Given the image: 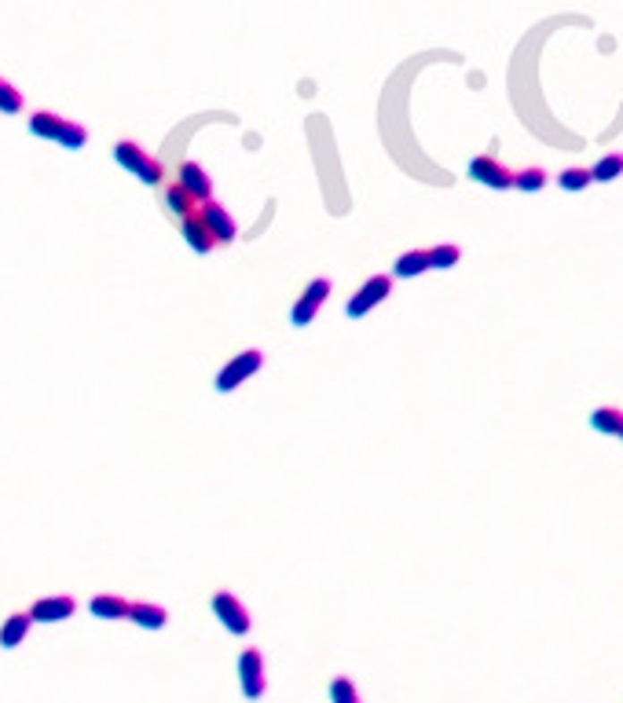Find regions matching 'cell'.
Here are the masks:
<instances>
[{"label": "cell", "instance_id": "10", "mask_svg": "<svg viewBox=\"0 0 623 703\" xmlns=\"http://www.w3.org/2000/svg\"><path fill=\"white\" fill-rule=\"evenodd\" d=\"M77 612V601L70 597V594H59V597H41L33 608H30V615H33V623H63V619H70Z\"/></svg>", "mask_w": 623, "mask_h": 703}, {"label": "cell", "instance_id": "11", "mask_svg": "<svg viewBox=\"0 0 623 703\" xmlns=\"http://www.w3.org/2000/svg\"><path fill=\"white\" fill-rule=\"evenodd\" d=\"M176 183H180L183 191H191L199 202H209V199H213V180L206 176V169H202L199 162H183V165H180V180H176Z\"/></svg>", "mask_w": 623, "mask_h": 703}, {"label": "cell", "instance_id": "22", "mask_svg": "<svg viewBox=\"0 0 623 703\" xmlns=\"http://www.w3.org/2000/svg\"><path fill=\"white\" fill-rule=\"evenodd\" d=\"M330 699H334V703H363L360 692H356V682L345 678V674H337V678L330 682Z\"/></svg>", "mask_w": 623, "mask_h": 703}, {"label": "cell", "instance_id": "23", "mask_svg": "<svg viewBox=\"0 0 623 703\" xmlns=\"http://www.w3.org/2000/svg\"><path fill=\"white\" fill-rule=\"evenodd\" d=\"M430 253H433V267H437V271H451V267L462 260V250H458L455 242H440V246H433Z\"/></svg>", "mask_w": 623, "mask_h": 703}, {"label": "cell", "instance_id": "25", "mask_svg": "<svg viewBox=\"0 0 623 703\" xmlns=\"http://www.w3.org/2000/svg\"><path fill=\"white\" fill-rule=\"evenodd\" d=\"M619 440H623V428H619Z\"/></svg>", "mask_w": 623, "mask_h": 703}, {"label": "cell", "instance_id": "1", "mask_svg": "<svg viewBox=\"0 0 623 703\" xmlns=\"http://www.w3.org/2000/svg\"><path fill=\"white\" fill-rule=\"evenodd\" d=\"M30 132L41 136V140H55L66 150H81L89 143V129L70 122V117H63V114H55V110H37L30 117Z\"/></svg>", "mask_w": 623, "mask_h": 703}, {"label": "cell", "instance_id": "3", "mask_svg": "<svg viewBox=\"0 0 623 703\" xmlns=\"http://www.w3.org/2000/svg\"><path fill=\"white\" fill-rule=\"evenodd\" d=\"M388 293H393V275H371L353 297H348V304H345V316L348 319H363V316H371V311L378 308V304H385L388 301Z\"/></svg>", "mask_w": 623, "mask_h": 703}, {"label": "cell", "instance_id": "21", "mask_svg": "<svg viewBox=\"0 0 623 703\" xmlns=\"http://www.w3.org/2000/svg\"><path fill=\"white\" fill-rule=\"evenodd\" d=\"M554 180H558V187H561V191H572V194H576V191H587V187L594 183L591 169H579V165L565 169V173H561V176H554Z\"/></svg>", "mask_w": 623, "mask_h": 703}, {"label": "cell", "instance_id": "20", "mask_svg": "<svg viewBox=\"0 0 623 703\" xmlns=\"http://www.w3.org/2000/svg\"><path fill=\"white\" fill-rule=\"evenodd\" d=\"M591 176H594V183H612L616 176H623V154H619V150L605 154V158L591 169Z\"/></svg>", "mask_w": 623, "mask_h": 703}, {"label": "cell", "instance_id": "13", "mask_svg": "<svg viewBox=\"0 0 623 703\" xmlns=\"http://www.w3.org/2000/svg\"><path fill=\"white\" fill-rule=\"evenodd\" d=\"M425 271H433V253L430 250H407L400 253L397 267H393V279H418Z\"/></svg>", "mask_w": 623, "mask_h": 703}, {"label": "cell", "instance_id": "2", "mask_svg": "<svg viewBox=\"0 0 623 703\" xmlns=\"http://www.w3.org/2000/svg\"><path fill=\"white\" fill-rule=\"evenodd\" d=\"M114 158H118V165L122 169H129L140 183H147V187H158L162 183V162L158 158H150V154L136 143V140H118L114 143Z\"/></svg>", "mask_w": 623, "mask_h": 703}, {"label": "cell", "instance_id": "9", "mask_svg": "<svg viewBox=\"0 0 623 703\" xmlns=\"http://www.w3.org/2000/svg\"><path fill=\"white\" fill-rule=\"evenodd\" d=\"M470 180L491 187V191H510L514 187V173L506 169L502 162H495L491 154H481V158L470 162Z\"/></svg>", "mask_w": 623, "mask_h": 703}, {"label": "cell", "instance_id": "7", "mask_svg": "<svg viewBox=\"0 0 623 703\" xmlns=\"http://www.w3.org/2000/svg\"><path fill=\"white\" fill-rule=\"evenodd\" d=\"M239 685L246 699H260L268 692V674H264V656L260 648H246L239 656Z\"/></svg>", "mask_w": 623, "mask_h": 703}, {"label": "cell", "instance_id": "14", "mask_svg": "<svg viewBox=\"0 0 623 703\" xmlns=\"http://www.w3.org/2000/svg\"><path fill=\"white\" fill-rule=\"evenodd\" d=\"M30 627H33L30 612H12L4 619V627H0V648H19L26 641V634H30Z\"/></svg>", "mask_w": 623, "mask_h": 703}, {"label": "cell", "instance_id": "4", "mask_svg": "<svg viewBox=\"0 0 623 703\" xmlns=\"http://www.w3.org/2000/svg\"><path fill=\"white\" fill-rule=\"evenodd\" d=\"M330 290H334L330 279H312V283L304 286V293H297V301H294V308H290V323H294V326H312V323H316V316H320V308L327 304Z\"/></svg>", "mask_w": 623, "mask_h": 703}, {"label": "cell", "instance_id": "19", "mask_svg": "<svg viewBox=\"0 0 623 703\" xmlns=\"http://www.w3.org/2000/svg\"><path fill=\"white\" fill-rule=\"evenodd\" d=\"M547 183H550V176H547V169H539V165H528V169L514 173V187H517V191H528V194L542 191Z\"/></svg>", "mask_w": 623, "mask_h": 703}, {"label": "cell", "instance_id": "5", "mask_svg": "<svg viewBox=\"0 0 623 703\" xmlns=\"http://www.w3.org/2000/svg\"><path fill=\"white\" fill-rule=\"evenodd\" d=\"M260 367H264V352H260V348L239 352V356L217 374V393H235V388H239L243 381H250Z\"/></svg>", "mask_w": 623, "mask_h": 703}, {"label": "cell", "instance_id": "12", "mask_svg": "<svg viewBox=\"0 0 623 703\" xmlns=\"http://www.w3.org/2000/svg\"><path fill=\"white\" fill-rule=\"evenodd\" d=\"M180 234H183V242L199 253V257H206V253H213L217 250V239L209 234V227L202 224V216H187V220H180Z\"/></svg>", "mask_w": 623, "mask_h": 703}, {"label": "cell", "instance_id": "18", "mask_svg": "<svg viewBox=\"0 0 623 703\" xmlns=\"http://www.w3.org/2000/svg\"><path fill=\"white\" fill-rule=\"evenodd\" d=\"M591 428H594V433H602V436H619L623 411L619 407H598V411H591Z\"/></svg>", "mask_w": 623, "mask_h": 703}, {"label": "cell", "instance_id": "6", "mask_svg": "<svg viewBox=\"0 0 623 703\" xmlns=\"http://www.w3.org/2000/svg\"><path fill=\"white\" fill-rule=\"evenodd\" d=\"M213 615L224 623V631H227V634H235V638H246V634L253 631L250 608H246V605H243L235 594H227V590L213 594Z\"/></svg>", "mask_w": 623, "mask_h": 703}, {"label": "cell", "instance_id": "8", "mask_svg": "<svg viewBox=\"0 0 623 703\" xmlns=\"http://www.w3.org/2000/svg\"><path fill=\"white\" fill-rule=\"evenodd\" d=\"M199 216H202V224L209 227V234L217 239V246H231L239 239V224H235V216H231L220 202H202V209H199Z\"/></svg>", "mask_w": 623, "mask_h": 703}, {"label": "cell", "instance_id": "17", "mask_svg": "<svg viewBox=\"0 0 623 703\" xmlns=\"http://www.w3.org/2000/svg\"><path fill=\"white\" fill-rule=\"evenodd\" d=\"M129 608H132V601H125L118 594H99L89 601V612L96 619H129Z\"/></svg>", "mask_w": 623, "mask_h": 703}, {"label": "cell", "instance_id": "15", "mask_svg": "<svg viewBox=\"0 0 623 703\" xmlns=\"http://www.w3.org/2000/svg\"><path fill=\"white\" fill-rule=\"evenodd\" d=\"M129 619L136 623V627H143V631H162L169 623V612L162 605H150V601H132Z\"/></svg>", "mask_w": 623, "mask_h": 703}, {"label": "cell", "instance_id": "24", "mask_svg": "<svg viewBox=\"0 0 623 703\" xmlns=\"http://www.w3.org/2000/svg\"><path fill=\"white\" fill-rule=\"evenodd\" d=\"M22 110V92L0 77V114H19Z\"/></svg>", "mask_w": 623, "mask_h": 703}, {"label": "cell", "instance_id": "16", "mask_svg": "<svg viewBox=\"0 0 623 703\" xmlns=\"http://www.w3.org/2000/svg\"><path fill=\"white\" fill-rule=\"evenodd\" d=\"M166 209H169V213H176L180 220H187V216H199L202 202L194 199L191 191H183L180 183H173V187H166Z\"/></svg>", "mask_w": 623, "mask_h": 703}]
</instances>
